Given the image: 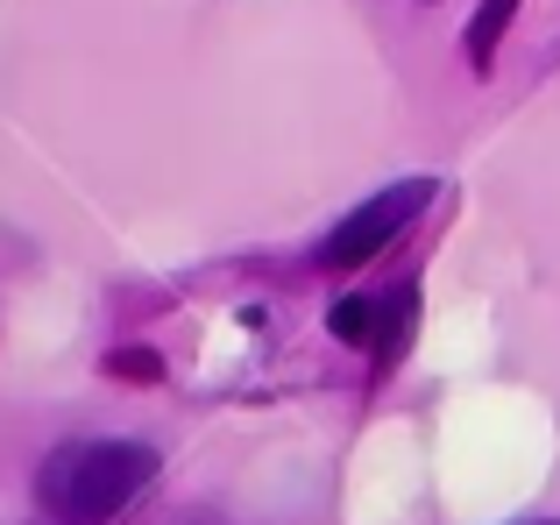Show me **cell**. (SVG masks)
<instances>
[{
  "mask_svg": "<svg viewBox=\"0 0 560 525\" xmlns=\"http://www.w3.org/2000/svg\"><path fill=\"white\" fill-rule=\"evenodd\" d=\"M150 476H156V455L136 441H71L43 462V504L71 525H100L121 512Z\"/></svg>",
  "mask_w": 560,
  "mask_h": 525,
  "instance_id": "1",
  "label": "cell"
},
{
  "mask_svg": "<svg viewBox=\"0 0 560 525\" xmlns=\"http://www.w3.org/2000/svg\"><path fill=\"white\" fill-rule=\"evenodd\" d=\"M425 199H433V185H425V178H405V185H390V192L362 199V207L327 235V249H319V256H327L334 270H355V262H370L376 249H390V242L405 235L411 221H419Z\"/></svg>",
  "mask_w": 560,
  "mask_h": 525,
  "instance_id": "2",
  "label": "cell"
},
{
  "mask_svg": "<svg viewBox=\"0 0 560 525\" xmlns=\"http://www.w3.org/2000/svg\"><path fill=\"white\" fill-rule=\"evenodd\" d=\"M518 14V0H482L476 22H468V57H476V71L497 57V36H504V22Z\"/></svg>",
  "mask_w": 560,
  "mask_h": 525,
  "instance_id": "3",
  "label": "cell"
},
{
  "mask_svg": "<svg viewBox=\"0 0 560 525\" xmlns=\"http://www.w3.org/2000/svg\"><path fill=\"white\" fill-rule=\"evenodd\" d=\"M327 327L341 334V341H376V299H341L327 313Z\"/></svg>",
  "mask_w": 560,
  "mask_h": 525,
  "instance_id": "4",
  "label": "cell"
},
{
  "mask_svg": "<svg viewBox=\"0 0 560 525\" xmlns=\"http://www.w3.org/2000/svg\"><path fill=\"white\" fill-rule=\"evenodd\" d=\"M114 370H121V376H156V362L142 355V348H128V355H114Z\"/></svg>",
  "mask_w": 560,
  "mask_h": 525,
  "instance_id": "5",
  "label": "cell"
}]
</instances>
